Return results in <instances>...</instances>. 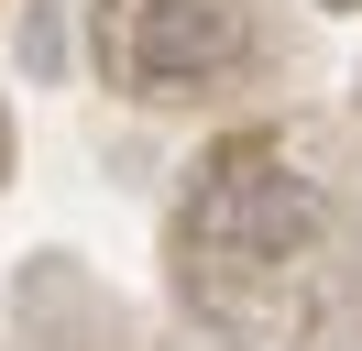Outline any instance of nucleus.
<instances>
[{"label": "nucleus", "instance_id": "f257e3e1", "mask_svg": "<svg viewBox=\"0 0 362 351\" xmlns=\"http://www.w3.org/2000/svg\"><path fill=\"white\" fill-rule=\"evenodd\" d=\"M187 231H198V253L242 263V275H274V263H296L318 231H329V197H318V176L274 165V154H230V165L198 187Z\"/></svg>", "mask_w": 362, "mask_h": 351}, {"label": "nucleus", "instance_id": "f03ea898", "mask_svg": "<svg viewBox=\"0 0 362 351\" xmlns=\"http://www.w3.org/2000/svg\"><path fill=\"white\" fill-rule=\"evenodd\" d=\"M110 55H121V77L143 99H187V88L230 77L252 55V11L242 0H121Z\"/></svg>", "mask_w": 362, "mask_h": 351}, {"label": "nucleus", "instance_id": "7ed1b4c3", "mask_svg": "<svg viewBox=\"0 0 362 351\" xmlns=\"http://www.w3.org/2000/svg\"><path fill=\"white\" fill-rule=\"evenodd\" d=\"M0 176H11V110H0Z\"/></svg>", "mask_w": 362, "mask_h": 351}, {"label": "nucleus", "instance_id": "20e7f679", "mask_svg": "<svg viewBox=\"0 0 362 351\" xmlns=\"http://www.w3.org/2000/svg\"><path fill=\"white\" fill-rule=\"evenodd\" d=\"M318 11H362V0H318Z\"/></svg>", "mask_w": 362, "mask_h": 351}]
</instances>
